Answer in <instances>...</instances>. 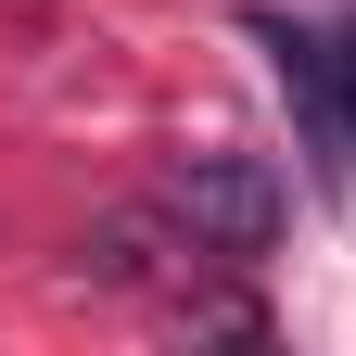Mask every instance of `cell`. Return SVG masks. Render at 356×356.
<instances>
[{
  "mask_svg": "<svg viewBox=\"0 0 356 356\" xmlns=\"http://www.w3.org/2000/svg\"><path fill=\"white\" fill-rule=\"evenodd\" d=\"M204 254H216V242L191 229V216H178V229H165V216H102V229L76 242L89 280H140V293H191V267H204Z\"/></svg>",
  "mask_w": 356,
  "mask_h": 356,
  "instance_id": "2",
  "label": "cell"
},
{
  "mask_svg": "<svg viewBox=\"0 0 356 356\" xmlns=\"http://www.w3.org/2000/svg\"><path fill=\"white\" fill-rule=\"evenodd\" d=\"M165 204L191 216L216 254H267V229H280V178L242 165V153H191V165L165 178Z\"/></svg>",
  "mask_w": 356,
  "mask_h": 356,
  "instance_id": "1",
  "label": "cell"
},
{
  "mask_svg": "<svg viewBox=\"0 0 356 356\" xmlns=\"http://www.w3.org/2000/svg\"><path fill=\"white\" fill-rule=\"evenodd\" d=\"M331 115H343V140H356V26L331 38Z\"/></svg>",
  "mask_w": 356,
  "mask_h": 356,
  "instance_id": "3",
  "label": "cell"
}]
</instances>
